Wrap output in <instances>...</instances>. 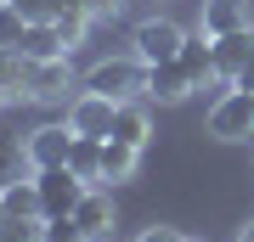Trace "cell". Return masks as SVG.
<instances>
[{
    "instance_id": "23",
    "label": "cell",
    "mask_w": 254,
    "mask_h": 242,
    "mask_svg": "<svg viewBox=\"0 0 254 242\" xmlns=\"http://www.w3.org/2000/svg\"><path fill=\"white\" fill-rule=\"evenodd\" d=\"M136 242H187V237H181V231H170V225H147Z\"/></svg>"
},
{
    "instance_id": "22",
    "label": "cell",
    "mask_w": 254,
    "mask_h": 242,
    "mask_svg": "<svg viewBox=\"0 0 254 242\" xmlns=\"http://www.w3.org/2000/svg\"><path fill=\"white\" fill-rule=\"evenodd\" d=\"M11 6H17L28 23H51L57 11H63V0H11Z\"/></svg>"
},
{
    "instance_id": "9",
    "label": "cell",
    "mask_w": 254,
    "mask_h": 242,
    "mask_svg": "<svg viewBox=\"0 0 254 242\" xmlns=\"http://www.w3.org/2000/svg\"><path fill=\"white\" fill-rule=\"evenodd\" d=\"M192 73L181 68V56H175V62H158V68H147V96L153 101H187L192 96Z\"/></svg>"
},
{
    "instance_id": "12",
    "label": "cell",
    "mask_w": 254,
    "mask_h": 242,
    "mask_svg": "<svg viewBox=\"0 0 254 242\" xmlns=\"http://www.w3.org/2000/svg\"><path fill=\"white\" fill-rule=\"evenodd\" d=\"M203 34H232V28H249V0H203Z\"/></svg>"
},
{
    "instance_id": "11",
    "label": "cell",
    "mask_w": 254,
    "mask_h": 242,
    "mask_svg": "<svg viewBox=\"0 0 254 242\" xmlns=\"http://www.w3.org/2000/svg\"><path fill=\"white\" fill-rule=\"evenodd\" d=\"M181 68L192 73V85H209V79H220V73H215V40H209L203 34V28H198V34H187V45H181Z\"/></svg>"
},
{
    "instance_id": "1",
    "label": "cell",
    "mask_w": 254,
    "mask_h": 242,
    "mask_svg": "<svg viewBox=\"0 0 254 242\" xmlns=\"http://www.w3.org/2000/svg\"><path fill=\"white\" fill-rule=\"evenodd\" d=\"M85 90H102L113 101H136V96H147V62L136 51L130 56H108V62H96L85 73Z\"/></svg>"
},
{
    "instance_id": "26",
    "label": "cell",
    "mask_w": 254,
    "mask_h": 242,
    "mask_svg": "<svg viewBox=\"0 0 254 242\" xmlns=\"http://www.w3.org/2000/svg\"><path fill=\"white\" fill-rule=\"evenodd\" d=\"M237 242H254V220H249V225H243V231H237Z\"/></svg>"
},
{
    "instance_id": "6",
    "label": "cell",
    "mask_w": 254,
    "mask_h": 242,
    "mask_svg": "<svg viewBox=\"0 0 254 242\" xmlns=\"http://www.w3.org/2000/svg\"><path fill=\"white\" fill-rule=\"evenodd\" d=\"M68 56H57V62H23V96L28 101H68Z\"/></svg>"
},
{
    "instance_id": "28",
    "label": "cell",
    "mask_w": 254,
    "mask_h": 242,
    "mask_svg": "<svg viewBox=\"0 0 254 242\" xmlns=\"http://www.w3.org/2000/svg\"><path fill=\"white\" fill-rule=\"evenodd\" d=\"M0 101H6V90H0Z\"/></svg>"
},
{
    "instance_id": "7",
    "label": "cell",
    "mask_w": 254,
    "mask_h": 242,
    "mask_svg": "<svg viewBox=\"0 0 254 242\" xmlns=\"http://www.w3.org/2000/svg\"><path fill=\"white\" fill-rule=\"evenodd\" d=\"M73 152V124H40L28 135V163L34 169H57V163H68Z\"/></svg>"
},
{
    "instance_id": "18",
    "label": "cell",
    "mask_w": 254,
    "mask_h": 242,
    "mask_svg": "<svg viewBox=\"0 0 254 242\" xmlns=\"http://www.w3.org/2000/svg\"><path fill=\"white\" fill-rule=\"evenodd\" d=\"M34 175V163H28V141H17L11 130H0V180H23Z\"/></svg>"
},
{
    "instance_id": "2",
    "label": "cell",
    "mask_w": 254,
    "mask_h": 242,
    "mask_svg": "<svg viewBox=\"0 0 254 242\" xmlns=\"http://www.w3.org/2000/svg\"><path fill=\"white\" fill-rule=\"evenodd\" d=\"M209 135H220V141H249L254 135V90L232 85L226 96H215V107H209Z\"/></svg>"
},
{
    "instance_id": "19",
    "label": "cell",
    "mask_w": 254,
    "mask_h": 242,
    "mask_svg": "<svg viewBox=\"0 0 254 242\" xmlns=\"http://www.w3.org/2000/svg\"><path fill=\"white\" fill-rule=\"evenodd\" d=\"M46 220L40 214H0V242H40Z\"/></svg>"
},
{
    "instance_id": "5",
    "label": "cell",
    "mask_w": 254,
    "mask_h": 242,
    "mask_svg": "<svg viewBox=\"0 0 254 242\" xmlns=\"http://www.w3.org/2000/svg\"><path fill=\"white\" fill-rule=\"evenodd\" d=\"M113 113H119V101L102 96V90H79V96L68 101L73 135H96V141H108V135H113Z\"/></svg>"
},
{
    "instance_id": "24",
    "label": "cell",
    "mask_w": 254,
    "mask_h": 242,
    "mask_svg": "<svg viewBox=\"0 0 254 242\" xmlns=\"http://www.w3.org/2000/svg\"><path fill=\"white\" fill-rule=\"evenodd\" d=\"M85 11L91 17H119V0H85Z\"/></svg>"
},
{
    "instance_id": "13",
    "label": "cell",
    "mask_w": 254,
    "mask_h": 242,
    "mask_svg": "<svg viewBox=\"0 0 254 242\" xmlns=\"http://www.w3.org/2000/svg\"><path fill=\"white\" fill-rule=\"evenodd\" d=\"M113 141H125V146H147V141H153V118H147L141 101H119V113H113Z\"/></svg>"
},
{
    "instance_id": "8",
    "label": "cell",
    "mask_w": 254,
    "mask_h": 242,
    "mask_svg": "<svg viewBox=\"0 0 254 242\" xmlns=\"http://www.w3.org/2000/svg\"><path fill=\"white\" fill-rule=\"evenodd\" d=\"M254 56V28H232V34H215V73L226 85H237V73L249 68Z\"/></svg>"
},
{
    "instance_id": "4",
    "label": "cell",
    "mask_w": 254,
    "mask_h": 242,
    "mask_svg": "<svg viewBox=\"0 0 254 242\" xmlns=\"http://www.w3.org/2000/svg\"><path fill=\"white\" fill-rule=\"evenodd\" d=\"M136 56L147 68H158V62H175V56H181V45H187V28H175L170 17H147L141 28H136Z\"/></svg>"
},
{
    "instance_id": "15",
    "label": "cell",
    "mask_w": 254,
    "mask_h": 242,
    "mask_svg": "<svg viewBox=\"0 0 254 242\" xmlns=\"http://www.w3.org/2000/svg\"><path fill=\"white\" fill-rule=\"evenodd\" d=\"M136 158H141V146H125V141H102V186H119V180H130L136 175Z\"/></svg>"
},
{
    "instance_id": "20",
    "label": "cell",
    "mask_w": 254,
    "mask_h": 242,
    "mask_svg": "<svg viewBox=\"0 0 254 242\" xmlns=\"http://www.w3.org/2000/svg\"><path fill=\"white\" fill-rule=\"evenodd\" d=\"M23 34H28V17L11 6V0H0V45H6V51H17Z\"/></svg>"
},
{
    "instance_id": "3",
    "label": "cell",
    "mask_w": 254,
    "mask_h": 242,
    "mask_svg": "<svg viewBox=\"0 0 254 242\" xmlns=\"http://www.w3.org/2000/svg\"><path fill=\"white\" fill-rule=\"evenodd\" d=\"M34 186H40V214H46V220L73 214V208H79V197L91 192L79 175L68 169V163H57V169H34Z\"/></svg>"
},
{
    "instance_id": "14",
    "label": "cell",
    "mask_w": 254,
    "mask_h": 242,
    "mask_svg": "<svg viewBox=\"0 0 254 242\" xmlns=\"http://www.w3.org/2000/svg\"><path fill=\"white\" fill-rule=\"evenodd\" d=\"M73 220L85 225V237H108V231H113V197H108L102 186H91V192L79 197V208H73Z\"/></svg>"
},
{
    "instance_id": "10",
    "label": "cell",
    "mask_w": 254,
    "mask_h": 242,
    "mask_svg": "<svg viewBox=\"0 0 254 242\" xmlns=\"http://www.w3.org/2000/svg\"><path fill=\"white\" fill-rule=\"evenodd\" d=\"M17 56H23V62H57V56H68V40L57 34V23H28Z\"/></svg>"
},
{
    "instance_id": "25",
    "label": "cell",
    "mask_w": 254,
    "mask_h": 242,
    "mask_svg": "<svg viewBox=\"0 0 254 242\" xmlns=\"http://www.w3.org/2000/svg\"><path fill=\"white\" fill-rule=\"evenodd\" d=\"M237 85H243V90H254V56H249V68L237 73Z\"/></svg>"
},
{
    "instance_id": "21",
    "label": "cell",
    "mask_w": 254,
    "mask_h": 242,
    "mask_svg": "<svg viewBox=\"0 0 254 242\" xmlns=\"http://www.w3.org/2000/svg\"><path fill=\"white\" fill-rule=\"evenodd\" d=\"M40 242H91V237H85V225L73 220V214H57V220H46Z\"/></svg>"
},
{
    "instance_id": "17",
    "label": "cell",
    "mask_w": 254,
    "mask_h": 242,
    "mask_svg": "<svg viewBox=\"0 0 254 242\" xmlns=\"http://www.w3.org/2000/svg\"><path fill=\"white\" fill-rule=\"evenodd\" d=\"M0 214H40V186H34V175L6 180V192H0ZM40 220H46V214H40Z\"/></svg>"
},
{
    "instance_id": "16",
    "label": "cell",
    "mask_w": 254,
    "mask_h": 242,
    "mask_svg": "<svg viewBox=\"0 0 254 242\" xmlns=\"http://www.w3.org/2000/svg\"><path fill=\"white\" fill-rule=\"evenodd\" d=\"M68 169L85 180V186H102V141L96 135H73V152H68Z\"/></svg>"
},
{
    "instance_id": "27",
    "label": "cell",
    "mask_w": 254,
    "mask_h": 242,
    "mask_svg": "<svg viewBox=\"0 0 254 242\" xmlns=\"http://www.w3.org/2000/svg\"><path fill=\"white\" fill-rule=\"evenodd\" d=\"M0 192H6V180H0Z\"/></svg>"
}]
</instances>
